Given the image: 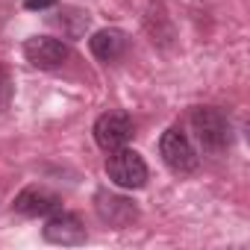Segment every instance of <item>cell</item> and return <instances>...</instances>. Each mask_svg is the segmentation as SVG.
<instances>
[{
	"label": "cell",
	"mask_w": 250,
	"mask_h": 250,
	"mask_svg": "<svg viewBox=\"0 0 250 250\" xmlns=\"http://www.w3.org/2000/svg\"><path fill=\"white\" fill-rule=\"evenodd\" d=\"M24 6H27V9H33V12H36V9L42 12V9H50V6H56V0H27Z\"/></svg>",
	"instance_id": "7c38bea8"
},
{
	"label": "cell",
	"mask_w": 250,
	"mask_h": 250,
	"mask_svg": "<svg viewBox=\"0 0 250 250\" xmlns=\"http://www.w3.org/2000/svg\"><path fill=\"white\" fill-rule=\"evenodd\" d=\"M42 235H44L50 244L74 247V244H83V241H85V227H83V221H80L77 215H71V212H62V209H59V212L47 215Z\"/></svg>",
	"instance_id": "52a82bcc"
},
{
	"label": "cell",
	"mask_w": 250,
	"mask_h": 250,
	"mask_svg": "<svg viewBox=\"0 0 250 250\" xmlns=\"http://www.w3.org/2000/svg\"><path fill=\"white\" fill-rule=\"evenodd\" d=\"M24 56L30 65L42 68V71H53V68H62L71 56L68 44L53 39V36H33L24 42Z\"/></svg>",
	"instance_id": "5b68a950"
},
{
	"label": "cell",
	"mask_w": 250,
	"mask_h": 250,
	"mask_svg": "<svg viewBox=\"0 0 250 250\" xmlns=\"http://www.w3.org/2000/svg\"><path fill=\"white\" fill-rule=\"evenodd\" d=\"M159 156H162V162L174 174H191V171H197V162H200L194 145L177 127H171V130L162 133V139H159Z\"/></svg>",
	"instance_id": "3957f363"
},
{
	"label": "cell",
	"mask_w": 250,
	"mask_h": 250,
	"mask_svg": "<svg viewBox=\"0 0 250 250\" xmlns=\"http://www.w3.org/2000/svg\"><path fill=\"white\" fill-rule=\"evenodd\" d=\"M94 212H97V218H100L103 224H109V227H115V229L130 227V224L139 218V209H136L133 200L121 197V194H112V191H106V188H100V191L94 194Z\"/></svg>",
	"instance_id": "8992f818"
},
{
	"label": "cell",
	"mask_w": 250,
	"mask_h": 250,
	"mask_svg": "<svg viewBox=\"0 0 250 250\" xmlns=\"http://www.w3.org/2000/svg\"><path fill=\"white\" fill-rule=\"evenodd\" d=\"M59 209H62V197L44 186H27L15 197V212H21L27 218H47Z\"/></svg>",
	"instance_id": "ba28073f"
},
{
	"label": "cell",
	"mask_w": 250,
	"mask_h": 250,
	"mask_svg": "<svg viewBox=\"0 0 250 250\" xmlns=\"http://www.w3.org/2000/svg\"><path fill=\"white\" fill-rule=\"evenodd\" d=\"M47 21H50L65 39H83L85 30H88V24H91V15H88L85 9H77V6H65V9L53 12Z\"/></svg>",
	"instance_id": "30bf717a"
},
{
	"label": "cell",
	"mask_w": 250,
	"mask_h": 250,
	"mask_svg": "<svg viewBox=\"0 0 250 250\" xmlns=\"http://www.w3.org/2000/svg\"><path fill=\"white\" fill-rule=\"evenodd\" d=\"M12 91H15V85H12V77H9V71L0 65V112H6L9 109V103H12Z\"/></svg>",
	"instance_id": "8fae6325"
},
{
	"label": "cell",
	"mask_w": 250,
	"mask_h": 250,
	"mask_svg": "<svg viewBox=\"0 0 250 250\" xmlns=\"http://www.w3.org/2000/svg\"><path fill=\"white\" fill-rule=\"evenodd\" d=\"M133 118L121 109H112V112H103L97 121H94V142L100 150L112 153L118 147H127V142L133 139Z\"/></svg>",
	"instance_id": "277c9868"
},
{
	"label": "cell",
	"mask_w": 250,
	"mask_h": 250,
	"mask_svg": "<svg viewBox=\"0 0 250 250\" xmlns=\"http://www.w3.org/2000/svg\"><path fill=\"white\" fill-rule=\"evenodd\" d=\"M106 174H109V180H112L118 188H127V191L142 188V186L147 183V177H150L147 162H145L136 150H130V147H118V150L109 153V159H106Z\"/></svg>",
	"instance_id": "7a4b0ae2"
},
{
	"label": "cell",
	"mask_w": 250,
	"mask_h": 250,
	"mask_svg": "<svg viewBox=\"0 0 250 250\" xmlns=\"http://www.w3.org/2000/svg\"><path fill=\"white\" fill-rule=\"evenodd\" d=\"M88 47H91L94 59H100V62H115V59L124 56V50H127V33H124V30H115V27L97 30V33L88 39Z\"/></svg>",
	"instance_id": "9c48e42d"
},
{
	"label": "cell",
	"mask_w": 250,
	"mask_h": 250,
	"mask_svg": "<svg viewBox=\"0 0 250 250\" xmlns=\"http://www.w3.org/2000/svg\"><path fill=\"white\" fill-rule=\"evenodd\" d=\"M191 130H194L200 147L209 153H224L232 145V124L215 106H197L191 112Z\"/></svg>",
	"instance_id": "6da1fadb"
}]
</instances>
